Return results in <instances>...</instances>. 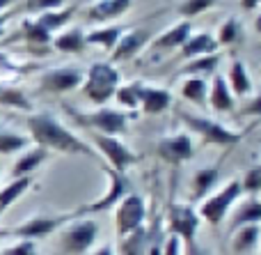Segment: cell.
<instances>
[{"label":"cell","instance_id":"cell-37","mask_svg":"<svg viewBox=\"0 0 261 255\" xmlns=\"http://www.w3.org/2000/svg\"><path fill=\"white\" fill-rule=\"evenodd\" d=\"M218 0H184V3L176 7L179 16H184L186 21H190L193 16H199V14L208 12L211 7H216Z\"/></svg>","mask_w":261,"mask_h":255},{"label":"cell","instance_id":"cell-16","mask_svg":"<svg viewBox=\"0 0 261 255\" xmlns=\"http://www.w3.org/2000/svg\"><path fill=\"white\" fill-rule=\"evenodd\" d=\"M193 35V23L181 18L179 23L170 26L167 30H163L156 39L151 41V51H174V49H181L186 44V39Z\"/></svg>","mask_w":261,"mask_h":255},{"label":"cell","instance_id":"cell-14","mask_svg":"<svg viewBox=\"0 0 261 255\" xmlns=\"http://www.w3.org/2000/svg\"><path fill=\"white\" fill-rule=\"evenodd\" d=\"M151 39V30L149 28H135V30H126L119 37L117 46L113 49V64L115 62H128L133 60L144 46Z\"/></svg>","mask_w":261,"mask_h":255},{"label":"cell","instance_id":"cell-11","mask_svg":"<svg viewBox=\"0 0 261 255\" xmlns=\"http://www.w3.org/2000/svg\"><path fill=\"white\" fill-rule=\"evenodd\" d=\"M92 143H94V150L106 156V166H110V168L117 170V173H126L130 166L140 164V159H142V156L135 154L133 150H128V145H124L117 136L92 133Z\"/></svg>","mask_w":261,"mask_h":255},{"label":"cell","instance_id":"cell-33","mask_svg":"<svg viewBox=\"0 0 261 255\" xmlns=\"http://www.w3.org/2000/svg\"><path fill=\"white\" fill-rule=\"evenodd\" d=\"M0 106L7 108H21V110H30L32 101L28 99V95L16 85H0Z\"/></svg>","mask_w":261,"mask_h":255},{"label":"cell","instance_id":"cell-17","mask_svg":"<svg viewBox=\"0 0 261 255\" xmlns=\"http://www.w3.org/2000/svg\"><path fill=\"white\" fill-rule=\"evenodd\" d=\"M128 9H130V0H96L94 5L87 7L85 16L92 23H108L124 16Z\"/></svg>","mask_w":261,"mask_h":255},{"label":"cell","instance_id":"cell-36","mask_svg":"<svg viewBox=\"0 0 261 255\" xmlns=\"http://www.w3.org/2000/svg\"><path fill=\"white\" fill-rule=\"evenodd\" d=\"M140 87H142L140 81H133V83H128V85H119L117 92H115V99L119 101L122 108H138L140 106Z\"/></svg>","mask_w":261,"mask_h":255},{"label":"cell","instance_id":"cell-7","mask_svg":"<svg viewBox=\"0 0 261 255\" xmlns=\"http://www.w3.org/2000/svg\"><path fill=\"white\" fill-rule=\"evenodd\" d=\"M243 196V189H241V179L234 177L225 184L222 189H218L216 193H208L206 198L202 200V205L197 207V214L202 221H206L208 225L218 228V225L225 221L227 212L231 210L236 200H241Z\"/></svg>","mask_w":261,"mask_h":255},{"label":"cell","instance_id":"cell-31","mask_svg":"<svg viewBox=\"0 0 261 255\" xmlns=\"http://www.w3.org/2000/svg\"><path fill=\"white\" fill-rule=\"evenodd\" d=\"M147 251H149L147 225H142L135 233L119 239V255H147Z\"/></svg>","mask_w":261,"mask_h":255},{"label":"cell","instance_id":"cell-32","mask_svg":"<svg viewBox=\"0 0 261 255\" xmlns=\"http://www.w3.org/2000/svg\"><path fill=\"white\" fill-rule=\"evenodd\" d=\"M241 39H243V28H241L239 18L236 16L225 18V21L220 23V28H218V32H216L218 46H234V44H239Z\"/></svg>","mask_w":261,"mask_h":255},{"label":"cell","instance_id":"cell-23","mask_svg":"<svg viewBox=\"0 0 261 255\" xmlns=\"http://www.w3.org/2000/svg\"><path fill=\"white\" fill-rule=\"evenodd\" d=\"M220 179V164L206 166V168H199L193 175V182H190V200H204V198L211 193V189L216 187V182Z\"/></svg>","mask_w":261,"mask_h":255},{"label":"cell","instance_id":"cell-48","mask_svg":"<svg viewBox=\"0 0 261 255\" xmlns=\"http://www.w3.org/2000/svg\"><path fill=\"white\" fill-rule=\"evenodd\" d=\"M259 253H261V244H259Z\"/></svg>","mask_w":261,"mask_h":255},{"label":"cell","instance_id":"cell-44","mask_svg":"<svg viewBox=\"0 0 261 255\" xmlns=\"http://www.w3.org/2000/svg\"><path fill=\"white\" fill-rule=\"evenodd\" d=\"M239 3H241V7H243V9L252 12V9H257L259 5H261V0H239Z\"/></svg>","mask_w":261,"mask_h":255},{"label":"cell","instance_id":"cell-34","mask_svg":"<svg viewBox=\"0 0 261 255\" xmlns=\"http://www.w3.org/2000/svg\"><path fill=\"white\" fill-rule=\"evenodd\" d=\"M64 5V0H23L21 5H16L14 9H9V18L14 14H44V12H50V9H60Z\"/></svg>","mask_w":261,"mask_h":255},{"label":"cell","instance_id":"cell-45","mask_svg":"<svg viewBox=\"0 0 261 255\" xmlns=\"http://www.w3.org/2000/svg\"><path fill=\"white\" fill-rule=\"evenodd\" d=\"M7 21H9V14L3 12V14H0V37L5 35V26H7Z\"/></svg>","mask_w":261,"mask_h":255},{"label":"cell","instance_id":"cell-41","mask_svg":"<svg viewBox=\"0 0 261 255\" xmlns=\"http://www.w3.org/2000/svg\"><path fill=\"white\" fill-rule=\"evenodd\" d=\"M184 242H181L179 237H174V235H167L165 242H163L161 246V255H184Z\"/></svg>","mask_w":261,"mask_h":255},{"label":"cell","instance_id":"cell-9","mask_svg":"<svg viewBox=\"0 0 261 255\" xmlns=\"http://www.w3.org/2000/svg\"><path fill=\"white\" fill-rule=\"evenodd\" d=\"M199 223H202V219H199L197 210L193 207V202H172L165 214L167 235L179 237L184 242V246H188L197 239Z\"/></svg>","mask_w":261,"mask_h":255},{"label":"cell","instance_id":"cell-3","mask_svg":"<svg viewBox=\"0 0 261 255\" xmlns=\"http://www.w3.org/2000/svg\"><path fill=\"white\" fill-rule=\"evenodd\" d=\"M119 83H122V74L113 62H94L83 76V95L90 104L106 106L115 97Z\"/></svg>","mask_w":261,"mask_h":255},{"label":"cell","instance_id":"cell-29","mask_svg":"<svg viewBox=\"0 0 261 255\" xmlns=\"http://www.w3.org/2000/svg\"><path fill=\"white\" fill-rule=\"evenodd\" d=\"M181 97L186 101L195 106H206L208 99V83L206 78H199V76H186V81L181 83Z\"/></svg>","mask_w":261,"mask_h":255},{"label":"cell","instance_id":"cell-22","mask_svg":"<svg viewBox=\"0 0 261 255\" xmlns=\"http://www.w3.org/2000/svg\"><path fill=\"white\" fill-rule=\"evenodd\" d=\"M227 85H229L231 95H234L236 99H243V97H250V95H252V90H254L252 78H250L248 64H245L241 58H234V60H231Z\"/></svg>","mask_w":261,"mask_h":255},{"label":"cell","instance_id":"cell-10","mask_svg":"<svg viewBox=\"0 0 261 255\" xmlns=\"http://www.w3.org/2000/svg\"><path fill=\"white\" fill-rule=\"evenodd\" d=\"M144 223H147V202H144V198L140 193L130 191L115 207V233H117V239L135 233Z\"/></svg>","mask_w":261,"mask_h":255},{"label":"cell","instance_id":"cell-2","mask_svg":"<svg viewBox=\"0 0 261 255\" xmlns=\"http://www.w3.org/2000/svg\"><path fill=\"white\" fill-rule=\"evenodd\" d=\"M67 115L76 124L85 127L90 133H101V136H124L128 131V113L126 110H115V108H96L90 113H81L73 106L64 104Z\"/></svg>","mask_w":261,"mask_h":255},{"label":"cell","instance_id":"cell-5","mask_svg":"<svg viewBox=\"0 0 261 255\" xmlns=\"http://www.w3.org/2000/svg\"><path fill=\"white\" fill-rule=\"evenodd\" d=\"M99 223L94 219H73L58 230V253L60 255H85L92 251L99 237Z\"/></svg>","mask_w":261,"mask_h":255},{"label":"cell","instance_id":"cell-35","mask_svg":"<svg viewBox=\"0 0 261 255\" xmlns=\"http://www.w3.org/2000/svg\"><path fill=\"white\" fill-rule=\"evenodd\" d=\"M30 143V136H23L16 131H0V154H18V152L28 150Z\"/></svg>","mask_w":261,"mask_h":255},{"label":"cell","instance_id":"cell-42","mask_svg":"<svg viewBox=\"0 0 261 255\" xmlns=\"http://www.w3.org/2000/svg\"><path fill=\"white\" fill-rule=\"evenodd\" d=\"M184 255H213V251H208L206 246H202V244L195 239L193 244H188V246L184 248Z\"/></svg>","mask_w":261,"mask_h":255},{"label":"cell","instance_id":"cell-28","mask_svg":"<svg viewBox=\"0 0 261 255\" xmlns=\"http://www.w3.org/2000/svg\"><path fill=\"white\" fill-rule=\"evenodd\" d=\"M218 64H220V53H208V55H199V58H193L181 67L179 74L184 76H211V74L218 72Z\"/></svg>","mask_w":261,"mask_h":255},{"label":"cell","instance_id":"cell-47","mask_svg":"<svg viewBox=\"0 0 261 255\" xmlns=\"http://www.w3.org/2000/svg\"><path fill=\"white\" fill-rule=\"evenodd\" d=\"M254 30H257L259 35H261V14H259L257 18H254Z\"/></svg>","mask_w":261,"mask_h":255},{"label":"cell","instance_id":"cell-21","mask_svg":"<svg viewBox=\"0 0 261 255\" xmlns=\"http://www.w3.org/2000/svg\"><path fill=\"white\" fill-rule=\"evenodd\" d=\"M261 244V225H243L231 233V253L234 255H252L259 251Z\"/></svg>","mask_w":261,"mask_h":255},{"label":"cell","instance_id":"cell-4","mask_svg":"<svg viewBox=\"0 0 261 255\" xmlns=\"http://www.w3.org/2000/svg\"><path fill=\"white\" fill-rule=\"evenodd\" d=\"M179 120L193 133H197L204 145L234 147V145H239L245 136V131H234V129L225 127V124L218 122V120H211V118H206V115L190 113V110H179Z\"/></svg>","mask_w":261,"mask_h":255},{"label":"cell","instance_id":"cell-6","mask_svg":"<svg viewBox=\"0 0 261 255\" xmlns=\"http://www.w3.org/2000/svg\"><path fill=\"white\" fill-rule=\"evenodd\" d=\"M73 219H76L73 212H67V214H37L25 219L23 223L14 225V228L3 230L0 237H18V239H25V242H39V239L55 235L60 228H64Z\"/></svg>","mask_w":261,"mask_h":255},{"label":"cell","instance_id":"cell-30","mask_svg":"<svg viewBox=\"0 0 261 255\" xmlns=\"http://www.w3.org/2000/svg\"><path fill=\"white\" fill-rule=\"evenodd\" d=\"M73 14H76V7H64V9L60 7V9H50V12L39 14V16H35V18L39 26H44L46 30L53 35V32H58V30H64V26L73 18Z\"/></svg>","mask_w":261,"mask_h":255},{"label":"cell","instance_id":"cell-27","mask_svg":"<svg viewBox=\"0 0 261 255\" xmlns=\"http://www.w3.org/2000/svg\"><path fill=\"white\" fill-rule=\"evenodd\" d=\"M126 26H101L92 32H85V39L90 46H103L106 51H113L117 46L119 37L126 32Z\"/></svg>","mask_w":261,"mask_h":255},{"label":"cell","instance_id":"cell-46","mask_svg":"<svg viewBox=\"0 0 261 255\" xmlns=\"http://www.w3.org/2000/svg\"><path fill=\"white\" fill-rule=\"evenodd\" d=\"M12 3H14V0H0V14L7 12V7H9Z\"/></svg>","mask_w":261,"mask_h":255},{"label":"cell","instance_id":"cell-8","mask_svg":"<svg viewBox=\"0 0 261 255\" xmlns=\"http://www.w3.org/2000/svg\"><path fill=\"white\" fill-rule=\"evenodd\" d=\"M106 170V175H108V191L103 193L101 198H96V200L92 202H85V205H81L78 210H73V214H76V219H81V216H90V214H103V212L113 210V207H117V202L122 200L124 196H128L130 193V182L126 177V173H117V170H113L110 166L101 164Z\"/></svg>","mask_w":261,"mask_h":255},{"label":"cell","instance_id":"cell-26","mask_svg":"<svg viewBox=\"0 0 261 255\" xmlns=\"http://www.w3.org/2000/svg\"><path fill=\"white\" fill-rule=\"evenodd\" d=\"M243 225H261V200L257 196H250L248 200H243L236 207L229 230L234 233L236 228H243Z\"/></svg>","mask_w":261,"mask_h":255},{"label":"cell","instance_id":"cell-18","mask_svg":"<svg viewBox=\"0 0 261 255\" xmlns=\"http://www.w3.org/2000/svg\"><path fill=\"white\" fill-rule=\"evenodd\" d=\"M172 106V95L170 90L158 85H144L140 87V108L147 115H161Z\"/></svg>","mask_w":261,"mask_h":255},{"label":"cell","instance_id":"cell-25","mask_svg":"<svg viewBox=\"0 0 261 255\" xmlns=\"http://www.w3.org/2000/svg\"><path fill=\"white\" fill-rule=\"evenodd\" d=\"M50 46L55 51H60V53H85L90 49L83 28H67V30H62L60 35L53 37Z\"/></svg>","mask_w":261,"mask_h":255},{"label":"cell","instance_id":"cell-40","mask_svg":"<svg viewBox=\"0 0 261 255\" xmlns=\"http://www.w3.org/2000/svg\"><path fill=\"white\" fill-rule=\"evenodd\" d=\"M241 118H261V92L254 95L252 99H248L243 104V108L239 110Z\"/></svg>","mask_w":261,"mask_h":255},{"label":"cell","instance_id":"cell-20","mask_svg":"<svg viewBox=\"0 0 261 255\" xmlns=\"http://www.w3.org/2000/svg\"><path fill=\"white\" fill-rule=\"evenodd\" d=\"M48 154L50 152L44 150V147H28V150H23L21 156L14 161L12 170H9V177L18 179V177H28V175H32L41 164H46Z\"/></svg>","mask_w":261,"mask_h":255},{"label":"cell","instance_id":"cell-43","mask_svg":"<svg viewBox=\"0 0 261 255\" xmlns=\"http://www.w3.org/2000/svg\"><path fill=\"white\" fill-rule=\"evenodd\" d=\"M92 255H115V248L110 246V244H103L101 248H94V251H92Z\"/></svg>","mask_w":261,"mask_h":255},{"label":"cell","instance_id":"cell-12","mask_svg":"<svg viewBox=\"0 0 261 255\" xmlns=\"http://www.w3.org/2000/svg\"><path fill=\"white\" fill-rule=\"evenodd\" d=\"M156 154L161 161L170 166H181L186 161H190L195 156V143L190 138V133L179 131V133H170V136L161 138L156 143Z\"/></svg>","mask_w":261,"mask_h":255},{"label":"cell","instance_id":"cell-13","mask_svg":"<svg viewBox=\"0 0 261 255\" xmlns=\"http://www.w3.org/2000/svg\"><path fill=\"white\" fill-rule=\"evenodd\" d=\"M85 74L76 67H55L39 76V90L46 95H64V92L78 90Z\"/></svg>","mask_w":261,"mask_h":255},{"label":"cell","instance_id":"cell-19","mask_svg":"<svg viewBox=\"0 0 261 255\" xmlns=\"http://www.w3.org/2000/svg\"><path fill=\"white\" fill-rule=\"evenodd\" d=\"M14 35H16V37H12V39H7V41H25L28 46H35V49H46V51H48L50 41H53V35H50L44 26H39V23H37V18H28V21H23L21 28H18Z\"/></svg>","mask_w":261,"mask_h":255},{"label":"cell","instance_id":"cell-39","mask_svg":"<svg viewBox=\"0 0 261 255\" xmlns=\"http://www.w3.org/2000/svg\"><path fill=\"white\" fill-rule=\"evenodd\" d=\"M0 255H39L37 251V244L35 242H25V239H18L16 244H12V246L3 248Z\"/></svg>","mask_w":261,"mask_h":255},{"label":"cell","instance_id":"cell-15","mask_svg":"<svg viewBox=\"0 0 261 255\" xmlns=\"http://www.w3.org/2000/svg\"><path fill=\"white\" fill-rule=\"evenodd\" d=\"M206 104L211 106L216 113H234L236 110V97L231 95L229 85H227V78L220 72L213 74V81L208 85V99Z\"/></svg>","mask_w":261,"mask_h":255},{"label":"cell","instance_id":"cell-38","mask_svg":"<svg viewBox=\"0 0 261 255\" xmlns=\"http://www.w3.org/2000/svg\"><path fill=\"white\" fill-rule=\"evenodd\" d=\"M239 179H241L243 193H248V196H257V193H261V164L252 166V168Z\"/></svg>","mask_w":261,"mask_h":255},{"label":"cell","instance_id":"cell-1","mask_svg":"<svg viewBox=\"0 0 261 255\" xmlns=\"http://www.w3.org/2000/svg\"><path fill=\"white\" fill-rule=\"evenodd\" d=\"M30 141L37 147H44L48 152H60V154H83L96 159L99 152L92 145H87L83 138H78L73 131H69L53 113H32L25 120Z\"/></svg>","mask_w":261,"mask_h":255},{"label":"cell","instance_id":"cell-24","mask_svg":"<svg viewBox=\"0 0 261 255\" xmlns=\"http://www.w3.org/2000/svg\"><path fill=\"white\" fill-rule=\"evenodd\" d=\"M218 41H216V35L211 32H195L186 39V44L181 46V58L184 60H193V58H199V55H208V53H218Z\"/></svg>","mask_w":261,"mask_h":255}]
</instances>
